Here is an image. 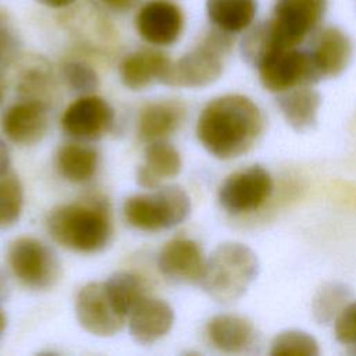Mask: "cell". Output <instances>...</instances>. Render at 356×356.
<instances>
[{"label": "cell", "mask_w": 356, "mask_h": 356, "mask_svg": "<svg viewBox=\"0 0 356 356\" xmlns=\"http://www.w3.org/2000/svg\"><path fill=\"white\" fill-rule=\"evenodd\" d=\"M318 342L313 335L300 330H286L277 334L270 343L273 356H317Z\"/></svg>", "instance_id": "4316f807"}, {"label": "cell", "mask_w": 356, "mask_h": 356, "mask_svg": "<svg viewBox=\"0 0 356 356\" xmlns=\"http://www.w3.org/2000/svg\"><path fill=\"white\" fill-rule=\"evenodd\" d=\"M56 170L68 182L83 184L96 174L99 153L86 145L71 142L60 146L54 157Z\"/></svg>", "instance_id": "cb8c5ba5"}, {"label": "cell", "mask_w": 356, "mask_h": 356, "mask_svg": "<svg viewBox=\"0 0 356 356\" xmlns=\"http://www.w3.org/2000/svg\"><path fill=\"white\" fill-rule=\"evenodd\" d=\"M10 295V285L7 275L3 270H0V302H4Z\"/></svg>", "instance_id": "836d02e7"}, {"label": "cell", "mask_w": 356, "mask_h": 356, "mask_svg": "<svg viewBox=\"0 0 356 356\" xmlns=\"http://www.w3.org/2000/svg\"><path fill=\"white\" fill-rule=\"evenodd\" d=\"M24 189L14 172L0 175V228L15 224L22 213Z\"/></svg>", "instance_id": "484cf974"}, {"label": "cell", "mask_w": 356, "mask_h": 356, "mask_svg": "<svg viewBox=\"0 0 356 356\" xmlns=\"http://www.w3.org/2000/svg\"><path fill=\"white\" fill-rule=\"evenodd\" d=\"M264 128L263 113L248 96L228 93L210 100L200 111L196 136L216 159L232 160L248 153Z\"/></svg>", "instance_id": "6da1fadb"}, {"label": "cell", "mask_w": 356, "mask_h": 356, "mask_svg": "<svg viewBox=\"0 0 356 356\" xmlns=\"http://www.w3.org/2000/svg\"><path fill=\"white\" fill-rule=\"evenodd\" d=\"M64 83L82 95L93 93L100 83L96 70L82 60H67L60 68Z\"/></svg>", "instance_id": "83f0119b"}, {"label": "cell", "mask_w": 356, "mask_h": 356, "mask_svg": "<svg viewBox=\"0 0 356 356\" xmlns=\"http://www.w3.org/2000/svg\"><path fill=\"white\" fill-rule=\"evenodd\" d=\"M7 264L18 282L31 291L51 289L61 277V263L44 242L21 236L7 249Z\"/></svg>", "instance_id": "5b68a950"}, {"label": "cell", "mask_w": 356, "mask_h": 356, "mask_svg": "<svg viewBox=\"0 0 356 356\" xmlns=\"http://www.w3.org/2000/svg\"><path fill=\"white\" fill-rule=\"evenodd\" d=\"M134 26L146 43L165 47L181 38L185 28V14L171 0H149L136 10Z\"/></svg>", "instance_id": "8fae6325"}, {"label": "cell", "mask_w": 356, "mask_h": 356, "mask_svg": "<svg viewBox=\"0 0 356 356\" xmlns=\"http://www.w3.org/2000/svg\"><path fill=\"white\" fill-rule=\"evenodd\" d=\"M11 167V157H10V149L4 139L0 136V175L10 172Z\"/></svg>", "instance_id": "1f68e13d"}, {"label": "cell", "mask_w": 356, "mask_h": 356, "mask_svg": "<svg viewBox=\"0 0 356 356\" xmlns=\"http://www.w3.org/2000/svg\"><path fill=\"white\" fill-rule=\"evenodd\" d=\"M79 325L95 337H113L122 330L129 313L111 292L106 281L88 282L75 298Z\"/></svg>", "instance_id": "52a82bcc"}, {"label": "cell", "mask_w": 356, "mask_h": 356, "mask_svg": "<svg viewBox=\"0 0 356 356\" xmlns=\"http://www.w3.org/2000/svg\"><path fill=\"white\" fill-rule=\"evenodd\" d=\"M181 168V154L171 143L164 139L149 142L145 149V161L136 171V182L145 189H154L177 177Z\"/></svg>", "instance_id": "44dd1931"}, {"label": "cell", "mask_w": 356, "mask_h": 356, "mask_svg": "<svg viewBox=\"0 0 356 356\" xmlns=\"http://www.w3.org/2000/svg\"><path fill=\"white\" fill-rule=\"evenodd\" d=\"M254 67L261 86L275 95L320 81L307 50L299 47H273Z\"/></svg>", "instance_id": "ba28073f"}, {"label": "cell", "mask_w": 356, "mask_h": 356, "mask_svg": "<svg viewBox=\"0 0 356 356\" xmlns=\"http://www.w3.org/2000/svg\"><path fill=\"white\" fill-rule=\"evenodd\" d=\"M22 40L14 19L0 7V71L8 68L19 58Z\"/></svg>", "instance_id": "f1b7e54d"}, {"label": "cell", "mask_w": 356, "mask_h": 356, "mask_svg": "<svg viewBox=\"0 0 356 356\" xmlns=\"http://www.w3.org/2000/svg\"><path fill=\"white\" fill-rule=\"evenodd\" d=\"M277 106L286 124L295 131L303 132L316 124L321 96L310 85H303L278 93Z\"/></svg>", "instance_id": "7402d4cb"}, {"label": "cell", "mask_w": 356, "mask_h": 356, "mask_svg": "<svg viewBox=\"0 0 356 356\" xmlns=\"http://www.w3.org/2000/svg\"><path fill=\"white\" fill-rule=\"evenodd\" d=\"M15 90L22 99L38 100L47 106L57 92L56 76L50 63L42 56H26L17 60Z\"/></svg>", "instance_id": "d6986e66"}, {"label": "cell", "mask_w": 356, "mask_h": 356, "mask_svg": "<svg viewBox=\"0 0 356 356\" xmlns=\"http://www.w3.org/2000/svg\"><path fill=\"white\" fill-rule=\"evenodd\" d=\"M3 99H4V88H3V85L0 82V104L3 103Z\"/></svg>", "instance_id": "d590c367"}, {"label": "cell", "mask_w": 356, "mask_h": 356, "mask_svg": "<svg viewBox=\"0 0 356 356\" xmlns=\"http://www.w3.org/2000/svg\"><path fill=\"white\" fill-rule=\"evenodd\" d=\"M204 331L209 343L224 353L248 352L257 339L254 324L243 316L231 313L210 317Z\"/></svg>", "instance_id": "ac0fdd59"}, {"label": "cell", "mask_w": 356, "mask_h": 356, "mask_svg": "<svg viewBox=\"0 0 356 356\" xmlns=\"http://www.w3.org/2000/svg\"><path fill=\"white\" fill-rule=\"evenodd\" d=\"M224 58L221 51L200 39L193 49L172 60L161 83L188 89L209 86L222 75Z\"/></svg>", "instance_id": "30bf717a"}, {"label": "cell", "mask_w": 356, "mask_h": 356, "mask_svg": "<svg viewBox=\"0 0 356 356\" xmlns=\"http://www.w3.org/2000/svg\"><path fill=\"white\" fill-rule=\"evenodd\" d=\"M172 60L161 50L142 47L127 54L118 74L122 85L131 90H143L153 82H163Z\"/></svg>", "instance_id": "e0dca14e"}, {"label": "cell", "mask_w": 356, "mask_h": 356, "mask_svg": "<svg viewBox=\"0 0 356 356\" xmlns=\"http://www.w3.org/2000/svg\"><path fill=\"white\" fill-rule=\"evenodd\" d=\"M328 0H274L267 19L278 47H298L323 24Z\"/></svg>", "instance_id": "8992f818"}, {"label": "cell", "mask_w": 356, "mask_h": 356, "mask_svg": "<svg viewBox=\"0 0 356 356\" xmlns=\"http://www.w3.org/2000/svg\"><path fill=\"white\" fill-rule=\"evenodd\" d=\"M350 289L341 282H327L321 285L313 300L312 313L318 324L334 323L341 310L350 302Z\"/></svg>", "instance_id": "d4e9b609"}, {"label": "cell", "mask_w": 356, "mask_h": 356, "mask_svg": "<svg viewBox=\"0 0 356 356\" xmlns=\"http://www.w3.org/2000/svg\"><path fill=\"white\" fill-rule=\"evenodd\" d=\"M102 6H104L107 10L115 11V13H127L132 8H135L140 0H97Z\"/></svg>", "instance_id": "4dcf8cb0"}, {"label": "cell", "mask_w": 356, "mask_h": 356, "mask_svg": "<svg viewBox=\"0 0 356 356\" xmlns=\"http://www.w3.org/2000/svg\"><path fill=\"white\" fill-rule=\"evenodd\" d=\"M274 181L268 170L249 165L231 172L218 188V203L229 214L241 216L259 210L271 196Z\"/></svg>", "instance_id": "9c48e42d"}, {"label": "cell", "mask_w": 356, "mask_h": 356, "mask_svg": "<svg viewBox=\"0 0 356 356\" xmlns=\"http://www.w3.org/2000/svg\"><path fill=\"white\" fill-rule=\"evenodd\" d=\"M204 8L211 26L238 35L256 22L259 0H206Z\"/></svg>", "instance_id": "603a6c76"}, {"label": "cell", "mask_w": 356, "mask_h": 356, "mask_svg": "<svg viewBox=\"0 0 356 356\" xmlns=\"http://www.w3.org/2000/svg\"><path fill=\"white\" fill-rule=\"evenodd\" d=\"M185 118V106L175 99L156 100L145 104L138 117V135L143 142L165 139L174 134Z\"/></svg>", "instance_id": "ffe728a7"}, {"label": "cell", "mask_w": 356, "mask_h": 356, "mask_svg": "<svg viewBox=\"0 0 356 356\" xmlns=\"http://www.w3.org/2000/svg\"><path fill=\"white\" fill-rule=\"evenodd\" d=\"M307 53L318 79L335 78L350 64L353 43L349 35L339 26L321 25L310 36Z\"/></svg>", "instance_id": "4fadbf2b"}, {"label": "cell", "mask_w": 356, "mask_h": 356, "mask_svg": "<svg viewBox=\"0 0 356 356\" xmlns=\"http://www.w3.org/2000/svg\"><path fill=\"white\" fill-rule=\"evenodd\" d=\"M6 325H7V318H6L4 313H3V310L0 309V338H1L3 332H4V330H6Z\"/></svg>", "instance_id": "e575fe53"}, {"label": "cell", "mask_w": 356, "mask_h": 356, "mask_svg": "<svg viewBox=\"0 0 356 356\" xmlns=\"http://www.w3.org/2000/svg\"><path fill=\"white\" fill-rule=\"evenodd\" d=\"M257 254L245 243H220L206 259L200 280L203 291L218 303L241 299L259 274Z\"/></svg>", "instance_id": "3957f363"}, {"label": "cell", "mask_w": 356, "mask_h": 356, "mask_svg": "<svg viewBox=\"0 0 356 356\" xmlns=\"http://www.w3.org/2000/svg\"><path fill=\"white\" fill-rule=\"evenodd\" d=\"M335 339L348 346L356 348V300H350L332 323Z\"/></svg>", "instance_id": "f546056e"}, {"label": "cell", "mask_w": 356, "mask_h": 356, "mask_svg": "<svg viewBox=\"0 0 356 356\" xmlns=\"http://www.w3.org/2000/svg\"><path fill=\"white\" fill-rule=\"evenodd\" d=\"M46 229L64 249L96 253L108 245L113 224L107 204L100 199H88L53 207L46 217Z\"/></svg>", "instance_id": "7a4b0ae2"}, {"label": "cell", "mask_w": 356, "mask_h": 356, "mask_svg": "<svg viewBox=\"0 0 356 356\" xmlns=\"http://www.w3.org/2000/svg\"><path fill=\"white\" fill-rule=\"evenodd\" d=\"M174 309L163 299L145 295L128 316L129 334L140 345H152L172 328Z\"/></svg>", "instance_id": "2e32d148"}, {"label": "cell", "mask_w": 356, "mask_h": 356, "mask_svg": "<svg viewBox=\"0 0 356 356\" xmlns=\"http://www.w3.org/2000/svg\"><path fill=\"white\" fill-rule=\"evenodd\" d=\"M113 122V107L103 97L93 93L83 95L68 104L60 120L67 135L83 140L102 138L111 129Z\"/></svg>", "instance_id": "7c38bea8"}, {"label": "cell", "mask_w": 356, "mask_h": 356, "mask_svg": "<svg viewBox=\"0 0 356 356\" xmlns=\"http://www.w3.org/2000/svg\"><path fill=\"white\" fill-rule=\"evenodd\" d=\"M1 132L15 145L32 146L40 142L49 129V106L22 99L10 106L0 120Z\"/></svg>", "instance_id": "5bb4252c"}, {"label": "cell", "mask_w": 356, "mask_h": 356, "mask_svg": "<svg viewBox=\"0 0 356 356\" xmlns=\"http://www.w3.org/2000/svg\"><path fill=\"white\" fill-rule=\"evenodd\" d=\"M206 257L197 242L189 238H172L157 254L159 271L178 284L200 282Z\"/></svg>", "instance_id": "9a60e30c"}, {"label": "cell", "mask_w": 356, "mask_h": 356, "mask_svg": "<svg viewBox=\"0 0 356 356\" xmlns=\"http://www.w3.org/2000/svg\"><path fill=\"white\" fill-rule=\"evenodd\" d=\"M191 209V197L182 186L163 185L127 197L122 214L131 227L145 232H157L184 222Z\"/></svg>", "instance_id": "277c9868"}, {"label": "cell", "mask_w": 356, "mask_h": 356, "mask_svg": "<svg viewBox=\"0 0 356 356\" xmlns=\"http://www.w3.org/2000/svg\"><path fill=\"white\" fill-rule=\"evenodd\" d=\"M35 1L49 8H67L76 3V0H35Z\"/></svg>", "instance_id": "d6a6232c"}]
</instances>
